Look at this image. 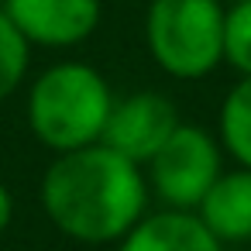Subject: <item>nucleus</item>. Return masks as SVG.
<instances>
[{
    "label": "nucleus",
    "instance_id": "f257e3e1",
    "mask_svg": "<svg viewBox=\"0 0 251 251\" xmlns=\"http://www.w3.org/2000/svg\"><path fill=\"white\" fill-rule=\"evenodd\" d=\"M38 203L62 237L100 248L117 244L151 210V193L138 162L97 141L49 162Z\"/></svg>",
    "mask_w": 251,
    "mask_h": 251
},
{
    "label": "nucleus",
    "instance_id": "f03ea898",
    "mask_svg": "<svg viewBox=\"0 0 251 251\" xmlns=\"http://www.w3.org/2000/svg\"><path fill=\"white\" fill-rule=\"evenodd\" d=\"M114 90L107 76L79 59H62L28 83L25 121L31 138L52 155L97 145L103 138Z\"/></svg>",
    "mask_w": 251,
    "mask_h": 251
},
{
    "label": "nucleus",
    "instance_id": "7ed1b4c3",
    "mask_svg": "<svg viewBox=\"0 0 251 251\" xmlns=\"http://www.w3.org/2000/svg\"><path fill=\"white\" fill-rule=\"evenodd\" d=\"M224 18L220 0H148L145 45L151 62L179 83L206 79L224 66Z\"/></svg>",
    "mask_w": 251,
    "mask_h": 251
},
{
    "label": "nucleus",
    "instance_id": "20e7f679",
    "mask_svg": "<svg viewBox=\"0 0 251 251\" xmlns=\"http://www.w3.org/2000/svg\"><path fill=\"white\" fill-rule=\"evenodd\" d=\"M224 158L227 155L217 141V131L200 124H179L145 165L151 200L169 210H196L210 186L220 179Z\"/></svg>",
    "mask_w": 251,
    "mask_h": 251
},
{
    "label": "nucleus",
    "instance_id": "39448f33",
    "mask_svg": "<svg viewBox=\"0 0 251 251\" xmlns=\"http://www.w3.org/2000/svg\"><path fill=\"white\" fill-rule=\"evenodd\" d=\"M179 124H182L179 110L165 93L138 90V93H127V97L114 100L100 141L107 148H114L117 155H124V158H131V162H138L145 169L148 158L169 141V134Z\"/></svg>",
    "mask_w": 251,
    "mask_h": 251
},
{
    "label": "nucleus",
    "instance_id": "423d86ee",
    "mask_svg": "<svg viewBox=\"0 0 251 251\" xmlns=\"http://www.w3.org/2000/svg\"><path fill=\"white\" fill-rule=\"evenodd\" d=\"M4 14L31 49L66 52L90 42L100 28V0H7Z\"/></svg>",
    "mask_w": 251,
    "mask_h": 251
},
{
    "label": "nucleus",
    "instance_id": "0eeeda50",
    "mask_svg": "<svg viewBox=\"0 0 251 251\" xmlns=\"http://www.w3.org/2000/svg\"><path fill=\"white\" fill-rule=\"evenodd\" d=\"M114 251H227L196 210H148L117 244Z\"/></svg>",
    "mask_w": 251,
    "mask_h": 251
},
{
    "label": "nucleus",
    "instance_id": "6e6552de",
    "mask_svg": "<svg viewBox=\"0 0 251 251\" xmlns=\"http://www.w3.org/2000/svg\"><path fill=\"white\" fill-rule=\"evenodd\" d=\"M196 217L224 248L248 244L251 241V169H241V165L224 169L220 179L203 196V203L196 206Z\"/></svg>",
    "mask_w": 251,
    "mask_h": 251
},
{
    "label": "nucleus",
    "instance_id": "1a4fd4ad",
    "mask_svg": "<svg viewBox=\"0 0 251 251\" xmlns=\"http://www.w3.org/2000/svg\"><path fill=\"white\" fill-rule=\"evenodd\" d=\"M217 141L234 165L251 169V76H237L224 93L217 110Z\"/></svg>",
    "mask_w": 251,
    "mask_h": 251
},
{
    "label": "nucleus",
    "instance_id": "9d476101",
    "mask_svg": "<svg viewBox=\"0 0 251 251\" xmlns=\"http://www.w3.org/2000/svg\"><path fill=\"white\" fill-rule=\"evenodd\" d=\"M28 69H31V45L0 11V103L11 100L25 86Z\"/></svg>",
    "mask_w": 251,
    "mask_h": 251
},
{
    "label": "nucleus",
    "instance_id": "9b49d317",
    "mask_svg": "<svg viewBox=\"0 0 251 251\" xmlns=\"http://www.w3.org/2000/svg\"><path fill=\"white\" fill-rule=\"evenodd\" d=\"M224 66L237 76H251V0L227 7L224 18Z\"/></svg>",
    "mask_w": 251,
    "mask_h": 251
},
{
    "label": "nucleus",
    "instance_id": "f8f14e48",
    "mask_svg": "<svg viewBox=\"0 0 251 251\" xmlns=\"http://www.w3.org/2000/svg\"><path fill=\"white\" fill-rule=\"evenodd\" d=\"M11 220H14V196H11V189L4 182H0V234L11 227Z\"/></svg>",
    "mask_w": 251,
    "mask_h": 251
},
{
    "label": "nucleus",
    "instance_id": "ddd939ff",
    "mask_svg": "<svg viewBox=\"0 0 251 251\" xmlns=\"http://www.w3.org/2000/svg\"><path fill=\"white\" fill-rule=\"evenodd\" d=\"M224 7H234V4H244V0H220Z\"/></svg>",
    "mask_w": 251,
    "mask_h": 251
},
{
    "label": "nucleus",
    "instance_id": "4468645a",
    "mask_svg": "<svg viewBox=\"0 0 251 251\" xmlns=\"http://www.w3.org/2000/svg\"><path fill=\"white\" fill-rule=\"evenodd\" d=\"M4 4H7V0H0V11H4Z\"/></svg>",
    "mask_w": 251,
    "mask_h": 251
}]
</instances>
